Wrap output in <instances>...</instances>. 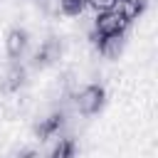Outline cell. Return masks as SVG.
<instances>
[{"mask_svg": "<svg viewBox=\"0 0 158 158\" xmlns=\"http://www.w3.org/2000/svg\"><path fill=\"white\" fill-rule=\"evenodd\" d=\"M128 30V22L123 20V15L114 7V10H104V12H96L94 17V35L99 37H106V35H123Z\"/></svg>", "mask_w": 158, "mask_h": 158, "instance_id": "cell-2", "label": "cell"}, {"mask_svg": "<svg viewBox=\"0 0 158 158\" xmlns=\"http://www.w3.org/2000/svg\"><path fill=\"white\" fill-rule=\"evenodd\" d=\"M64 111H52L47 118H42L40 123H35V136L40 138V141H47V138H52V136H57L59 133V128L64 126Z\"/></svg>", "mask_w": 158, "mask_h": 158, "instance_id": "cell-5", "label": "cell"}, {"mask_svg": "<svg viewBox=\"0 0 158 158\" xmlns=\"http://www.w3.org/2000/svg\"><path fill=\"white\" fill-rule=\"evenodd\" d=\"M118 0H86V7L96 10V12H104V10H114Z\"/></svg>", "mask_w": 158, "mask_h": 158, "instance_id": "cell-11", "label": "cell"}, {"mask_svg": "<svg viewBox=\"0 0 158 158\" xmlns=\"http://www.w3.org/2000/svg\"><path fill=\"white\" fill-rule=\"evenodd\" d=\"M47 158H77V141L74 138H62L57 146L49 151Z\"/></svg>", "mask_w": 158, "mask_h": 158, "instance_id": "cell-9", "label": "cell"}, {"mask_svg": "<svg viewBox=\"0 0 158 158\" xmlns=\"http://www.w3.org/2000/svg\"><path fill=\"white\" fill-rule=\"evenodd\" d=\"M86 7V0H59V10L69 17L74 15H81V10Z\"/></svg>", "mask_w": 158, "mask_h": 158, "instance_id": "cell-10", "label": "cell"}, {"mask_svg": "<svg viewBox=\"0 0 158 158\" xmlns=\"http://www.w3.org/2000/svg\"><path fill=\"white\" fill-rule=\"evenodd\" d=\"M30 44V35L25 27H10L5 35V52L10 59H20Z\"/></svg>", "mask_w": 158, "mask_h": 158, "instance_id": "cell-4", "label": "cell"}, {"mask_svg": "<svg viewBox=\"0 0 158 158\" xmlns=\"http://www.w3.org/2000/svg\"><path fill=\"white\" fill-rule=\"evenodd\" d=\"M148 7V0H118L116 2V10L123 15V20L131 25L133 20H138Z\"/></svg>", "mask_w": 158, "mask_h": 158, "instance_id": "cell-8", "label": "cell"}, {"mask_svg": "<svg viewBox=\"0 0 158 158\" xmlns=\"http://www.w3.org/2000/svg\"><path fill=\"white\" fill-rule=\"evenodd\" d=\"M74 101H77L79 114L94 116V114H99V111L104 109V104H106V89H104L101 84H89V86H84V89L77 94Z\"/></svg>", "mask_w": 158, "mask_h": 158, "instance_id": "cell-1", "label": "cell"}, {"mask_svg": "<svg viewBox=\"0 0 158 158\" xmlns=\"http://www.w3.org/2000/svg\"><path fill=\"white\" fill-rule=\"evenodd\" d=\"M59 57H62V42H59L57 37H47V40L37 47V52H35V57H32V67L44 69V67L54 64Z\"/></svg>", "mask_w": 158, "mask_h": 158, "instance_id": "cell-3", "label": "cell"}, {"mask_svg": "<svg viewBox=\"0 0 158 158\" xmlns=\"http://www.w3.org/2000/svg\"><path fill=\"white\" fill-rule=\"evenodd\" d=\"M96 49L106 57V59H116L123 49V35H106V37H99V35H91Z\"/></svg>", "mask_w": 158, "mask_h": 158, "instance_id": "cell-7", "label": "cell"}, {"mask_svg": "<svg viewBox=\"0 0 158 158\" xmlns=\"http://www.w3.org/2000/svg\"><path fill=\"white\" fill-rule=\"evenodd\" d=\"M25 79H27V69H25L20 62H12V64L5 69L2 79H0V84H2V91H7V94H12V91H20V89H22V84H25Z\"/></svg>", "mask_w": 158, "mask_h": 158, "instance_id": "cell-6", "label": "cell"}]
</instances>
